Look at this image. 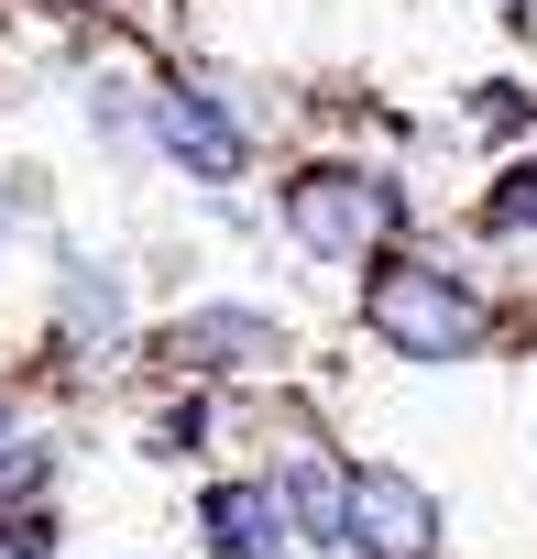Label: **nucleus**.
<instances>
[{
    "label": "nucleus",
    "instance_id": "nucleus-1",
    "mask_svg": "<svg viewBox=\"0 0 537 559\" xmlns=\"http://www.w3.org/2000/svg\"><path fill=\"white\" fill-rule=\"evenodd\" d=\"M362 319H373V341L406 352V362H461V352H482V297L461 286L450 263H373Z\"/></svg>",
    "mask_w": 537,
    "mask_h": 559
},
{
    "label": "nucleus",
    "instance_id": "nucleus-7",
    "mask_svg": "<svg viewBox=\"0 0 537 559\" xmlns=\"http://www.w3.org/2000/svg\"><path fill=\"white\" fill-rule=\"evenodd\" d=\"M482 230H537V165H504V176H493Z\"/></svg>",
    "mask_w": 537,
    "mask_h": 559
},
{
    "label": "nucleus",
    "instance_id": "nucleus-9",
    "mask_svg": "<svg viewBox=\"0 0 537 559\" xmlns=\"http://www.w3.org/2000/svg\"><path fill=\"white\" fill-rule=\"evenodd\" d=\"M34 472H45V450H0V493H34Z\"/></svg>",
    "mask_w": 537,
    "mask_h": 559
},
{
    "label": "nucleus",
    "instance_id": "nucleus-5",
    "mask_svg": "<svg viewBox=\"0 0 537 559\" xmlns=\"http://www.w3.org/2000/svg\"><path fill=\"white\" fill-rule=\"evenodd\" d=\"M154 132H165V154H176L187 176H208V187L241 176V132H230V110H219L208 88H165V99H154Z\"/></svg>",
    "mask_w": 537,
    "mask_h": 559
},
{
    "label": "nucleus",
    "instance_id": "nucleus-2",
    "mask_svg": "<svg viewBox=\"0 0 537 559\" xmlns=\"http://www.w3.org/2000/svg\"><path fill=\"white\" fill-rule=\"evenodd\" d=\"M395 187L384 176H351V165H319V176H297L286 187V230L319 252V263H373L384 252V230H395Z\"/></svg>",
    "mask_w": 537,
    "mask_h": 559
},
{
    "label": "nucleus",
    "instance_id": "nucleus-4",
    "mask_svg": "<svg viewBox=\"0 0 537 559\" xmlns=\"http://www.w3.org/2000/svg\"><path fill=\"white\" fill-rule=\"evenodd\" d=\"M165 352H176L187 373H241V362H263V352H286V330L263 319V308H187V319L165 330Z\"/></svg>",
    "mask_w": 537,
    "mask_h": 559
},
{
    "label": "nucleus",
    "instance_id": "nucleus-6",
    "mask_svg": "<svg viewBox=\"0 0 537 559\" xmlns=\"http://www.w3.org/2000/svg\"><path fill=\"white\" fill-rule=\"evenodd\" d=\"M198 515H208V548L219 559H286V526H297V504L275 483H219Z\"/></svg>",
    "mask_w": 537,
    "mask_h": 559
},
{
    "label": "nucleus",
    "instance_id": "nucleus-8",
    "mask_svg": "<svg viewBox=\"0 0 537 559\" xmlns=\"http://www.w3.org/2000/svg\"><path fill=\"white\" fill-rule=\"evenodd\" d=\"M0 559H56V526L45 515H12V526H0Z\"/></svg>",
    "mask_w": 537,
    "mask_h": 559
},
{
    "label": "nucleus",
    "instance_id": "nucleus-3",
    "mask_svg": "<svg viewBox=\"0 0 537 559\" xmlns=\"http://www.w3.org/2000/svg\"><path fill=\"white\" fill-rule=\"evenodd\" d=\"M341 559H439V504H428V483H417V472H395V461L351 472Z\"/></svg>",
    "mask_w": 537,
    "mask_h": 559
}]
</instances>
